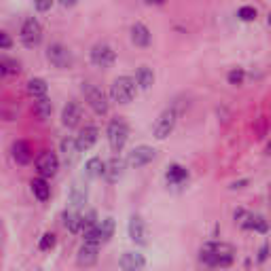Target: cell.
<instances>
[{"instance_id": "5b68a950", "label": "cell", "mask_w": 271, "mask_h": 271, "mask_svg": "<svg viewBox=\"0 0 271 271\" xmlns=\"http://www.w3.org/2000/svg\"><path fill=\"white\" fill-rule=\"evenodd\" d=\"M47 60H49V64L58 70H68L74 66V56H72V51L60 42H53L47 49Z\"/></svg>"}, {"instance_id": "ba28073f", "label": "cell", "mask_w": 271, "mask_h": 271, "mask_svg": "<svg viewBox=\"0 0 271 271\" xmlns=\"http://www.w3.org/2000/svg\"><path fill=\"white\" fill-rule=\"evenodd\" d=\"M92 62L98 68H104V70L112 68L114 62H116V53H114V49L110 47V44L100 42V44H96V47L92 49Z\"/></svg>"}, {"instance_id": "ac0fdd59", "label": "cell", "mask_w": 271, "mask_h": 271, "mask_svg": "<svg viewBox=\"0 0 271 271\" xmlns=\"http://www.w3.org/2000/svg\"><path fill=\"white\" fill-rule=\"evenodd\" d=\"M32 148H30V144L26 142V140H17L13 144V159L17 161L20 166H28L30 161H32Z\"/></svg>"}, {"instance_id": "52a82bcc", "label": "cell", "mask_w": 271, "mask_h": 271, "mask_svg": "<svg viewBox=\"0 0 271 271\" xmlns=\"http://www.w3.org/2000/svg\"><path fill=\"white\" fill-rule=\"evenodd\" d=\"M22 42L28 49L38 47V44L42 42V26L38 24V20L28 17V20L24 22V26H22Z\"/></svg>"}, {"instance_id": "74e56055", "label": "cell", "mask_w": 271, "mask_h": 271, "mask_svg": "<svg viewBox=\"0 0 271 271\" xmlns=\"http://www.w3.org/2000/svg\"><path fill=\"white\" fill-rule=\"evenodd\" d=\"M62 2V6H66V8H72V6H76L80 0H60Z\"/></svg>"}, {"instance_id": "d6a6232c", "label": "cell", "mask_w": 271, "mask_h": 271, "mask_svg": "<svg viewBox=\"0 0 271 271\" xmlns=\"http://www.w3.org/2000/svg\"><path fill=\"white\" fill-rule=\"evenodd\" d=\"M227 80H229V85H242L244 80H246V72H244L242 68H236V70H231L229 72V76H227Z\"/></svg>"}, {"instance_id": "2e32d148", "label": "cell", "mask_w": 271, "mask_h": 271, "mask_svg": "<svg viewBox=\"0 0 271 271\" xmlns=\"http://www.w3.org/2000/svg\"><path fill=\"white\" fill-rule=\"evenodd\" d=\"M119 267L125 271H136V269H144L146 267V258L140 252H125L119 258Z\"/></svg>"}, {"instance_id": "484cf974", "label": "cell", "mask_w": 271, "mask_h": 271, "mask_svg": "<svg viewBox=\"0 0 271 271\" xmlns=\"http://www.w3.org/2000/svg\"><path fill=\"white\" fill-rule=\"evenodd\" d=\"M136 80H138L140 89H150L152 85H155V72H152V68H148V66H140L138 72H136Z\"/></svg>"}, {"instance_id": "6da1fadb", "label": "cell", "mask_w": 271, "mask_h": 271, "mask_svg": "<svg viewBox=\"0 0 271 271\" xmlns=\"http://www.w3.org/2000/svg\"><path fill=\"white\" fill-rule=\"evenodd\" d=\"M233 256H236L233 246L222 242H208L200 252V260L210 267H229L233 263Z\"/></svg>"}, {"instance_id": "1f68e13d", "label": "cell", "mask_w": 271, "mask_h": 271, "mask_svg": "<svg viewBox=\"0 0 271 271\" xmlns=\"http://www.w3.org/2000/svg\"><path fill=\"white\" fill-rule=\"evenodd\" d=\"M238 17L242 22H254L256 17H258V11L254 6H242L240 11H238Z\"/></svg>"}, {"instance_id": "44dd1931", "label": "cell", "mask_w": 271, "mask_h": 271, "mask_svg": "<svg viewBox=\"0 0 271 271\" xmlns=\"http://www.w3.org/2000/svg\"><path fill=\"white\" fill-rule=\"evenodd\" d=\"M87 197H89V191H87L85 184H80V182L72 184V188H70V206L74 208V210H80V208L87 204Z\"/></svg>"}, {"instance_id": "4316f807", "label": "cell", "mask_w": 271, "mask_h": 271, "mask_svg": "<svg viewBox=\"0 0 271 271\" xmlns=\"http://www.w3.org/2000/svg\"><path fill=\"white\" fill-rule=\"evenodd\" d=\"M104 168H106V164L100 157H92L87 161V166H85V176L92 178V180L100 178V176H104Z\"/></svg>"}, {"instance_id": "8fae6325", "label": "cell", "mask_w": 271, "mask_h": 271, "mask_svg": "<svg viewBox=\"0 0 271 271\" xmlns=\"http://www.w3.org/2000/svg\"><path fill=\"white\" fill-rule=\"evenodd\" d=\"M100 258V244L98 242H85L76 254L78 267H94Z\"/></svg>"}, {"instance_id": "836d02e7", "label": "cell", "mask_w": 271, "mask_h": 271, "mask_svg": "<svg viewBox=\"0 0 271 271\" xmlns=\"http://www.w3.org/2000/svg\"><path fill=\"white\" fill-rule=\"evenodd\" d=\"M53 2H56V0H34V6H36V11L47 13V11H51Z\"/></svg>"}, {"instance_id": "7a4b0ae2", "label": "cell", "mask_w": 271, "mask_h": 271, "mask_svg": "<svg viewBox=\"0 0 271 271\" xmlns=\"http://www.w3.org/2000/svg\"><path fill=\"white\" fill-rule=\"evenodd\" d=\"M138 80L132 76H119L114 78V83L110 85V100L116 104H130L134 102L136 94H138Z\"/></svg>"}, {"instance_id": "7c38bea8", "label": "cell", "mask_w": 271, "mask_h": 271, "mask_svg": "<svg viewBox=\"0 0 271 271\" xmlns=\"http://www.w3.org/2000/svg\"><path fill=\"white\" fill-rule=\"evenodd\" d=\"M128 231H130V238L134 244H138V246H146L148 244V229H146V222H144L142 216H132Z\"/></svg>"}, {"instance_id": "f546056e", "label": "cell", "mask_w": 271, "mask_h": 271, "mask_svg": "<svg viewBox=\"0 0 271 271\" xmlns=\"http://www.w3.org/2000/svg\"><path fill=\"white\" fill-rule=\"evenodd\" d=\"M2 74H20L22 72V64L17 60H8V58H4L2 60Z\"/></svg>"}, {"instance_id": "9c48e42d", "label": "cell", "mask_w": 271, "mask_h": 271, "mask_svg": "<svg viewBox=\"0 0 271 271\" xmlns=\"http://www.w3.org/2000/svg\"><path fill=\"white\" fill-rule=\"evenodd\" d=\"M157 157V150L152 146H146V144H142V146H136L130 155H128V166L134 168V170H140L144 166H148L152 159Z\"/></svg>"}, {"instance_id": "4dcf8cb0", "label": "cell", "mask_w": 271, "mask_h": 271, "mask_svg": "<svg viewBox=\"0 0 271 271\" xmlns=\"http://www.w3.org/2000/svg\"><path fill=\"white\" fill-rule=\"evenodd\" d=\"M56 244H58L56 233H44V236L40 238V242H38V248H40L42 252H47V250H53V248H56Z\"/></svg>"}, {"instance_id": "30bf717a", "label": "cell", "mask_w": 271, "mask_h": 271, "mask_svg": "<svg viewBox=\"0 0 271 271\" xmlns=\"http://www.w3.org/2000/svg\"><path fill=\"white\" fill-rule=\"evenodd\" d=\"M36 170H38V174L42 178H53L58 174V170H60V159L56 152H51V150H44L38 155V159H36Z\"/></svg>"}, {"instance_id": "d4e9b609", "label": "cell", "mask_w": 271, "mask_h": 271, "mask_svg": "<svg viewBox=\"0 0 271 271\" xmlns=\"http://www.w3.org/2000/svg\"><path fill=\"white\" fill-rule=\"evenodd\" d=\"M34 114L38 116L40 121H47V119H51V114H53V102L49 100L47 96L36 98V102H34Z\"/></svg>"}, {"instance_id": "cb8c5ba5", "label": "cell", "mask_w": 271, "mask_h": 271, "mask_svg": "<svg viewBox=\"0 0 271 271\" xmlns=\"http://www.w3.org/2000/svg\"><path fill=\"white\" fill-rule=\"evenodd\" d=\"M32 193H34V197L38 202H49V197H51V186H49V182H47V178H34L32 180Z\"/></svg>"}, {"instance_id": "8992f818", "label": "cell", "mask_w": 271, "mask_h": 271, "mask_svg": "<svg viewBox=\"0 0 271 271\" xmlns=\"http://www.w3.org/2000/svg\"><path fill=\"white\" fill-rule=\"evenodd\" d=\"M176 121H178V112L174 110V108H168V110H164L159 114V119L155 121V125H152V136H155L157 140H166L168 136L174 132Z\"/></svg>"}, {"instance_id": "603a6c76", "label": "cell", "mask_w": 271, "mask_h": 271, "mask_svg": "<svg viewBox=\"0 0 271 271\" xmlns=\"http://www.w3.org/2000/svg\"><path fill=\"white\" fill-rule=\"evenodd\" d=\"M166 180H168V184H184L186 180H188V170L186 168H182V166H178V164H174V166H170L168 168V172H166Z\"/></svg>"}, {"instance_id": "e0dca14e", "label": "cell", "mask_w": 271, "mask_h": 271, "mask_svg": "<svg viewBox=\"0 0 271 271\" xmlns=\"http://www.w3.org/2000/svg\"><path fill=\"white\" fill-rule=\"evenodd\" d=\"M80 114H83L80 112V106L76 102H68L64 106V112H62V123H64L68 130L76 128V125L80 123Z\"/></svg>"}, {"instance_id": "ab89813d", "label": "cell", "mask_w": 271, "mask_h": 271, "mask_svg": "<svg viewBox=\"0 0 271 271\" xmlns=\"http://www.w3.org/2000/svg\"><path fill=\"white\" fill-rule=\"evenodd\" d=\"M166 0H146V4H164Z\"/></svg>"}, {"instance_id": "ffe728a7", "label": "cell", "mask_w": 271, "mask_h": 271, "mask_svg": "<svg viewBox=\"0 0 271 271\" xmlns=\"http://www.w3.org/2000/svg\"><path fill=\"white\" fill-rule=\"evenodd\" d=\"M64 227L70 231V233H80L85 229V220H83V214H78L74 208H72L70 212H64Z\"/></svg>"}, {"instance_id": "7402d4cb", "label": "cell", "mask_w": 271, "mask_h": 271, "mask_svg": "<svg viewBox=\"0 0 271 271\" xmlns=\"http://www.w3.org/2000/svg\"><path fill=\"white\" fill-rule=\"evenodd\" d=\"M242 227L256 231V233H267L269 222L265 220V216H260V214H246V220H242Z\"/></svg>"}, {"instance_id": "5bb4252c", "label": "cell", "mask_w": 271, "mask_h": 271, "mask_svg": "<svg viewBox=\"0 0 271 271\" xmlns=\"http://www.w3.org/2000/svg\"><path fill=\"white\" fill-rule=\"evenodd\" d=\"M98 138H100V132H98L96 125H85V128L80 130V134H78L76 142H78L80 150H92V148L96 146Z\"/></svg>"}, {"instance_id": "f1b7e54d", "label": "cell", "mask_w": 271, "mask_h": 271, "mask_svg": "<svg viewBox=\"0 0 271 271\" xmlns=\"http://www.w3.org/2000/svg\"><path fill=\"white\" fill-rule=\"evenodd\" d=\"M28 92L34 98H42V96H47L49 85H47V80H42V78H32L28 83Z\"/></svg>"}, {"instance_id": "d590c367", "label": "cell", "mask_w": 271, "mask_h": 271, "mask_svg": "<svg viewBox=\"0 0 271 271\" xmlns=\"http://www.w3.org/2000/svg\"><path fill=\"white\" fill-rule=\"evenodd\" d=\"M0 44H2V49H4V51H6V49H11V38H8V34H6V32L0 34Z\"/></svg>"}, {"instance_id": "3957f363", "label": "cell", "mask_w": 271, "mask_h": 271, "mask_svg": "<svg viewBox=\"0 0 271 271\" xmlns=\"http://www.w3.org/2000/svg\"><path fill=\"white\" fill-rule=\"evenodd\" d=\"M130 140V125L125 119H114L110 121V125H108V144H110V148L114 155H119V152H123L125 144H128Z\"/></svg>"}, {"instance_id": "4fadbf2b", "label": "cell", "mask_w": 271, "mask_h": 271, "mask_svg": "<svg viewBox=\"0 0 271 271\" xmlns=\"http://www.w3.org/2000/svg\"><path fill=\"white\" fill-rule=\"evenodd\" d=\"M125 168H128V161H123L119 155H114L110 161H106V168H104V180L106 182H119L125 174Z\"/></svg>"}, {"instance_id": "9a60e30c", "label": "cell", "mask_w": 271, "mask_h": 271, "mask_svg": "<svg viewBox=\"0 0 271 271\" xmlns=\"http://www.w3.org/2000/svg\"><path fill=\"white\" fill-rule=\"evenodd\" d=\"M130 34H132V42L136 44V47H140V49H146L150 44V40H152L150 30L144 24H134Z\"/></svg>"}, {"instance_id": "83f0119b", "label": "cell", "mask_w": 271, "mask_h": 271, "mask_svg": "<svg viewBox=\"0 0 271 271\" xmlns=\"http://www.w3.org/2000/svg\"><path fill=\"white\" fill-rule=\"evenodd\" d=\"M98 229H100V242L102 244H108L112 240V236H114V218H104L100 224H98Z\"/></svg>"}, {"instance_id": "f35d334b", "label": "cell", "mask_w": 271, "mask_h": 271, "mask_svg": "<svg viewBox=\"0 0 271 271\" xmlns=\"http://www.w3.org/2000/svg\"><path fill=\"white\" fill-rule=\"evenodd\" d=\"M244 184H248V180H242V182H233L231 188H244Z\"/></svg>"}, {"instance_id": "277c9868", "label": "cell", "mask_w": 271, "mask_h": 271, "mask_svg": "<svg viewBox=\"0 0 271 271\" xmlns=\"http://www.w3.org/2000/svg\"><path fill=\"white\" fill-rule=\"evenodd\" d=\"M83 96H85V100L87 104L92 106V110L96 114H108V110H110V104H108V98L106 94L102 92L100 87H96L94 83H83Z\"/></svg>"}, {"instance_id": "8d00e7d4", "label": "cell", "mask_w": 271, "mask_h": 271, "mask_svg": "<svg viewBox=\"0 0 271 271\" xmlns=\"http://www.w3.org/2000/svg\"><path fill=\"white\" fill-rule=\"evenodd\" d=\"M267 256H269V244H265V246L260 248V252H258V263H265Z\"/></svg>"}, {"instance_id": "e575fe53", "label": "cell", "mask_w": 271, "mask_h": 271, "mask_svg": "<svg viewBox=\"0 0 271 271\" xmlns=\"http://www.w3.org/2000/svg\"><path fill=\"white\" fill-rule=\"evenodd\" d=\"M83 220H85V229L96 227V224H98V214H96V210H89V212L83 216ZM85 229H83V231H85Z\"/></svg>"}, {"instance_id": "d6986e66", "label": "cell", "mask_w": 271, "mask_h": 271, "mask_svg": "<svg viewBox=\"0 0 271 271\" xmlns=\"http://www.w3.org/2000/svg\"><path fill=\"white\" fill-rule=\"evenodd\" d=\"M62 152H64V161L68 166H74L78 159V152H83L74 138H64L62 140Z\"/></svg>"}, {"instance_id": "60d3db41", "label": "cell", "mask_w": 271, "mask_h": 271, "mask_svg": "<svg viewBox=\"0 0 271 271\" xmlns=\"http://www.w3.org/2000/svg\"><path fill=\"white\" fill-rule=\"evenodd\" d=\"M269 26H271V15H269Z\"/></svg>"}]
</instances>
